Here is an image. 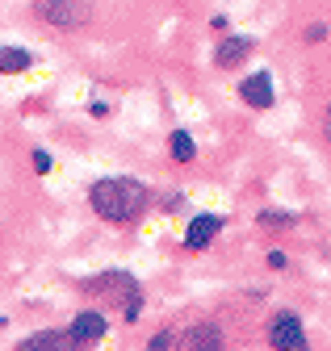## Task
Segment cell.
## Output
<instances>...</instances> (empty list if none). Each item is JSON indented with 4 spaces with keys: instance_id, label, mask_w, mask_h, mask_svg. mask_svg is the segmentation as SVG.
Masks as SVG:
<instances>
[{
    "instance_id": "obj_11",
    "label": "cell",
    "mask_w": 331,
    "mask_h": 351,
    "mask_svg": "<svg viewBox=\"0 0 331 351\" xmlns=\"http://www.w3.org/2000/svg\"><path fill=\"white\" fill-rule=\"evenodd\" d=\"M30 67H38V55L17 42H0V75H25Z\"/></svg>"
},
{
    "instance_id": "obj_19",
    "label": "cell",
    "mask_w": 331,
    "mask_h": 351,
    "mask_svg": "<svg viewBox=\"0 0 331 351\" xmlns=\"http://www.w3.org/2000/svg\"><path fill=\"white\" fill-rule=\"evenodd\" d=\"M323 134H327V143H331V105L323 109Z\"/></svg>"
},
{
    "instance_id": "obj_2",
    "label": "cell",
    "mask_w": 331,
    "mask_h": 351,
    "mask_svg": "<svg viewBox=\"0 0 331 351\" xmlns=\"http://www.w3.org/2000/svg\"><path fill=\"white\" fill-rule=\"evenodd\" d=\"M76 289L84 293V297H93V301H101L105 310H117L126 326H135V322L143 318V310H147L143 280H139L135 272H126V268L93 272V276H84V280H76Z\"/></svg>"
},
{
    "instance_id": "obj_12",
    "label": "cell",
    "mask_w": 331,
    "mask_h": 351,
    "mask_svg": "<svg viewBox=\"0 0 331 351\" xmlns=\"http://www.w3.org/2000/svg\"><path fill=\"white\" fill-rule=\"evenodd\" d=\"M168 155H172V163H193L197 159V138H193V130H185V125H176L172 134H168Z\"/></svg>"
},
{
    "instance_id": "obj_4",
    "label": "cell",
    "mask_w": 331,
    "mask_h": 351,
    "mask_svg": "<svg viewBox=\"0 0 331 351\" xmlns=\"http://www.w3.org/2000/svg\"><path fill=\"white\" fill-rule=\"evenodd\" d=\"M264 343L273 351H310V335L298 310H273L264 322Z\"/></svg>"
},
{
    "instance_id": "obj_8",
    "label": "cell",
    "mask_w": 331,
    "mask_h": 351,
    "mask_svg": "<svg viewBox=\"0 0 331 351\" xmlns=\"http://www.w3.org/2000/svg\"><path fill=\"white\" fill-rule=\"evenodd\" d=\"M109 314L101 310V305H93V310H80V314H71V322H67V330H71V339L80 343V347H97L105 335H109Z\"/></svg>"
},
{
    "instance_id": "obj_17",
    "label": "cell",
    "mask_w": 331,
    "mask_h": 351,
    "mask_svg": "<svg viewBox=\"0 0 331 351\" xmlns=\"http://www.w3.org/2000/svg\"><path fill=\"white\" fill-rule=\"evenodd\" d=\"M89 113H93V117H109V113H113V105H109V101H101V97H93V101H89Z\"/></svg>"
},
{
    "instance_id": "obj_7",
    "label": "cell",
    "mask_w": 331,
    "mask_h": 351,
    "mask_svg": "<svg viewBox=\"0 0 331 351\" xmlns=\"http://www.w3.org/2000/svg\"><path fill=\"white\" fill-rule=\"evenodd\" d=\"M239 101L247 105V109H256V113H264V109H273L277 105V84H273V71H247L243 80H239Z\"/></svg>"
},
{
    "instance_id": "obj_9",
    "label": "cell",
    "mask_w": 331,
    "mask_h": 351,
    "mask_svg": "<svg viewBox=\"0 0 331 351\" xmlns=\"http://www.w3.org/2000/svg\"><path fill=\"white\" fill-rule=\"evenodd\" d=\"M13 351H84L67 326H43V330H30L13 343Z\"/></svg>"
},
{
    "instance_id": "obj_18",
    "label": "cell",
    "mask_w": 331,
    "mask_h": 351,
    "mask_svg": "<svg viewBox=\"0 0 331 351\" xmlns=\"http://www.w3.org/2000/svg\"><path fill=\"white\" fill-rule=\"evenodd\" d=\"M264 263L281 272V268H289V255H285V251H269V255H264Z\"/></svg>"
},
{
    "instance_id": "obj_13",
    "label": "cell",
    "mask_w": 331,
    "mask_h": 351,
    "mask_svg": "<svg viewBox=\"0 0 331 351\" xmlns=\"http://www.w3.org/2000/svg\"><path fill=\"white\" fill-rule=\"evenodd\" d=\"M256 222H260L264 230H294V226H298V213L269 205V209H260V213H256Z\"/></svg>"
},
{
    "instance_id": "obj_3",
    "label": "cell",
    "mask_w": 331,
    "mask_h": 351,
    "mask_svg": "<svg viewBox=\"0 0 331 351\" xmlns=\"http://www.w3.org/2000/svg\"><path fill=\"white\" fill-rule=\"evenodd\" d=\"M34 17L47 29L71 34V29H84L93 21V0H34Z\"/></svg>"
},
{
    "instance_id": "obj_16",
    "label": "cell",
    "mask_w": 331,
    "mask_h": 351,
    "mask_svg": "<svg viewBox=\"0 0 331 351\" xmlns=\"http://www.w3.org/2000/svg\"><path fill=\"white\" fill-rule=\"evenodd\" d=\"M327 21H310L306 29H302V42H306V47H319V42H327Z\"/></svg>"
},
{
    "instance_id": "obj_10",
    "label": "cell",
    "mask_w": 331,
    "mask_h": 351,
    "mask_svg": "<svg viewBox=\"0 0 331 351\" xmlns=\"http://www.w3.org/2000/svg\"><path fill=\"white\" fill-rule=\"evenodd\" d=\"M252 51H256V38L252 34H227V38L214 42V67L235 71V67H243L247 59H252Z\"/></svg>"
},
{
    "instance_id": "obj_1",
    "label": "cell",
    "mask_w": 331,
    "mask_h": 351,
    "mask_svg": "<svg viewBox=\"0 0 331 351\" xmlns=\"http://www.w3.org/2000/svg\"><path fill=\"white\" fill-rule=\"evenodd\" d=\"M89 209L109 226H135L151 209V189L139 176H97L89 184Z\"/></svg>"
},
{
    "instance_id": "obj_6",
    "label": "cell",
    "mask_w": 331,
    "mask_h": 351,
    "mask_svg": "<svg viewBox=\"0 0 331 351\" xmlns=\"http://www.w3.org/2000/svg\"><path fill=\"white\" fill-rule=\"evenodd\" d=\"M222 230H227V217L205 209V213H193V217H189V226H185L181 243H185V251H205V247H214V243H218Z\"/></svg>"
},
{
    "instance_id": "obj_14",
    "label": "cell",
    "mask_w": 331,
    "mask_h": 351,
    "mask_svg": "<svg viewBox=\"0 0 331 351\" xmlns=\"http://www.w3.org/2000/svg\"><path fill=\"white\" fill-rule=\"evenodd\" d=\"M172 347H176V330H172V326H159V330L147 339L143 351H172Z\"/></svg>"
},
{
    "instance_id": "obj_5",
    "label": "cell",
    "mask_w": 331,
    "mask_h": 351,
    "mask_svg": "<svg viewBox=\"0 0 331 351\" xmlns=\"http://www.w3.org/2000/svg\"><path fill=\"white\" fill-rule=\"evenodd\" d=\"M227 326L218 318H197L185 330H176V347L172 351H227Z\"/></svg>"
},
{
    "instance_id": "obj_15",
    "label": "cell",
    "mask_w": 331,
    "mask_h": 351,
    "mask_svg": "<svg viewBox=\"0 0 331 351\" xmlns=\"http://www.w3.org/2000/svg\"><path fill=\"white\" fill-rule=\"evenodd\" d=\"M30 163H34V171H38V176H51V171H55V155H51V151H43V147H34Z\"/></svg>"
}]
</instances>
